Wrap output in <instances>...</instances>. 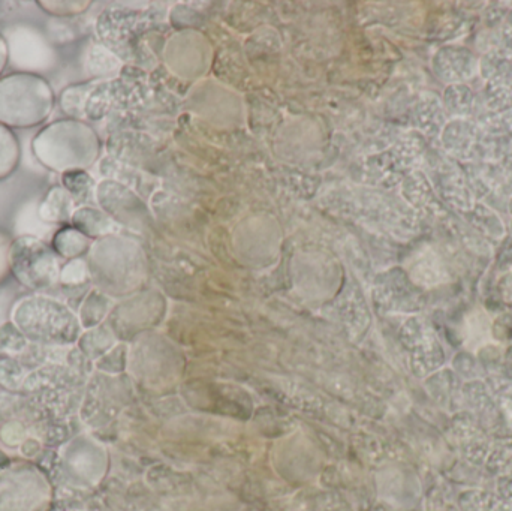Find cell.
<instances>
[{
  "instance_id": "obj_1",
  "label": "cell",
  "mask_w": 512,
  "mask_h": 511,
  "mask_svg": "<svg viewBox=\"0 0 512 511\" xmlns=\"http://www.w3.org/2000/svg\"><path fill=\"white\" fill-rule=\"evenodd\" d=\"M32 153L42 167L56 173L86 170L98 158L99 140L80 120H56L33 137Z\"/></svg>"
},
{
  "instance_id": "obj_2",
  "label": "cell",
  "mask_w": 512,
  "mask_h": 511,
  "mask_svg": "<svg viewBox=\"0 0 512 511\" xmlns=\"http://www.w3.org/2000/svg\"><path fill=\"white\" fill-rule=\"evenodd\" d=\"M53 107V89L41 75L15 72L0 78V123L9 129L41 125Z\"/></svg>"
},
{
  "instance_id": "obj_3",
  "label": "cell",
  "mask_w": 512,
  "mask_h": 511,
  "mask_svg": "<svg viewBox=\"0 0 512 511\" xmlns=\"http://www.w3.org/2000/svg\"><path fill=\"white\" fill-rule=\"evenodd\" d=\"M11 321L24 338L45 345H66L80 335L74 312L59 300L29 296L15 303Z\"/></svg>"
},
{
  "instance_id": "obj_4",
  "label": "cell",
  "mask_w": 512,
  "mask_h": 511,
  "mask_svg": "<svg viewBox=\"0 0 512 511\" xmlns=\"http://www.w3.org/2000/svg\"><path fill=\"white\" fill-rule=\"evenodd\" d=\"M53 498L50 479L32 462L9 459L0 468V511H48Z\"/></svg>"
},
{
  "instance_id": "obj_5",
  "label": "cell",
  "mask_w": 512,
  "mask_h": 511,
  "mask_svg": "<svg viewBox=\"0 0 512 511\" xmlns=\"http://www.w3.org/2000/svg\"><path fill=\"white\" fill-rule=\"evenodd\" d=\"M11 273L23 287L47 291L60 284L62 261L53 246L36 237L21 236L12 240Z\"/></svg>"
},
{
  "instance_id": "obj_6",
  "label": "cell",
  "mask_w": 512,
  "mask_h": 511,
  "mask_svg": "<svg viewBox=\"0 0 512 511\" xmlns=\"http://www.w3.org/2000/svg\"><path fill=\"white\" fill-rule=\"evenodd\" d=\"M8 47V63L23 74H44L59 63V54L47 36L29 24H15L2 33Z\"/></svg>"
},
{
  "instance_id": "obj_7",
  "label": "cell",
  "mask_w": 512,
  "mask_h": 511,
  "mask_svg": "<svg viewBox=\"0 0 512 511\" xmlns=\"http://www.w3.org/2000/svg\"><path fill=\"white\" fill-rule=\"evenodd\" d=\"M77 210L74 198L69 194L68 189L62 185L53 186L39 201L38 212L42 221L50 225L66 224L71 222Z\"/></svg>"
},
{
  "instance_id": "obj_8",
  "label": "cell",
  "mask_w": 512,
  "mask_h": 511,
  "mask_svg": "<svg viewBox=\"0 0 512 511\" xmlns=\"http://www.w3.org/2000/svg\"><path fill=\"white\" fill-rule=\"evenodd\" d=\"M39 201H41L39 198H32V200L27 201L21 207L17 219H15V233H17L18 237H36V239L47 242L48 239L53 240L54 234L57 233L59 227L42 221L38 212Z\"/></svg>"
},
{
  "instance_id": "obj_9",
  "label": "cell",
  "mask_w": 512,
  "mask_h": 511,
  "mask_svg": "<svg viewBox=\"0 0 512 511\" xmlns=\"http://www.w3.org/2000/svg\"><path fill=\"white\" fill-rule=\"evenodd\" d=\"M71 224L75 230L80 231L89 239L90 237L104 236L113 228V224L104 212L89 206L77 207Z\"/></svg>"
},
{
  "instance_id": "obj_10",
  "label": "cell",
  "mask_w": 512,
  "mask_h": 511,
  "mask_svg": "<svg viewBox=\"0 0 512 511\" xmlns=\"http://www.w3.org/2000/svg\"><path fill=\"white\" fill-rule=\"evenodd\" d=\"M51 246L60 258L74 260L90 248V239L74 227L59 228L51 240Z\"/></svg>"
},
{
  "instance_id": "obj_11",
  "label": "cell",
  "mask_w": 512,
  "mask_h": 511,
  "mask_svg": "<svg viewBox=\"0 0 512 511\" xmlns=\"http://www.w3.org/2000/svg\"><path fill=\"white\" fill-rule=\"evenodd\" d=\"M20 156V144L14 132L0 123V180L11 176L20 162Z\"/></svg>"
},
{
  "instance_id": "obj_12",
  "label": "cell",
  "mask_w": 512,
  "mask_h": 511,
  "mask_svg": "<svg viewBox=\"0 0 512 511\" xmlns=\"http://www.w3.org/2000/svg\"><path fill=\"white\" fill-rule=\"evenodd\" d=\"M62 186L68 189L69 194L75 200V204H80L87 201L95 183L86 171L75 170L63 173Z\"/></svg>"
},
{
  "instance_id": "obj_13",
  "label": "cell",
  "mask_w": 512,
  "mask_h": 511,
  "mask_svg": "<svg viewBox=\"0 0 512 511\" xmlns=\"http://www.w3.org/2000/svg\"><path fill=\"white\" fill-rule=\"evenodd\" d=\"M89 273V264L81 258H74V260L63 264L62 272H60V284L65 287L84 284L89 279Z\"/></svg>"
},
{
  "instance_id": "obj_14",
  "label": "cell",
  "mask_w": 512,
  "mask_h": 511,
  "mask_svg": "<svg viewBox=\"0 0 512 511\" xmlns=\"http://www.w3.org/2000/svg\"><path fill=\"white\" fill-rule=\"evenodd\" d=\"M38 5L48 14L56 17L77 15L89 8L90 2H74V0H39Z\"/></svg>"
},
{
  "instance_id": "obj_15",
  "label": "cell",
  "mask_w": 512,
  "mask_h": 511,
  "mask_svg": "<svg viewBox=\"0 0 512 511\" xmlns=\"http://www.w3.org/2000/svg\"><path fill=\"white\" fill-rule=\"evenodd\" d=\"M116 63L117 60L114 59L113 54L101 45L92 47V50L89 51V57H87V69L93 75L107 74L108 71L113 69V66H116Z\"/></svg>"
},
{
  "instance_id": "obj_16",
  "label": "cell",
  "mask_w": 512,
  "mask_h": 511,
  "mask_svg": "<svg viewBox=\"0 0 512 511\" xmlns=\"http://www.w3.org/2000/svg\"><path fill=\"white\" fill-rule=\"evenodd\" d=\"M12 240L8 234L0 231V284L8 278L11 273V261H9V255H11Z\"/></svg>"
},
{
  "instance_id": "obj_17",
  "label": "cell",
  "mask_w": 512,
  "mask_h": 511,
  "mask_svg": "<svg viewBox=\"0 0 512 511\" xmlns=\"http://www.w3.org/2000/svg\"><path fill=\"white\" fill-rule=\"evenodd\" d=\"M6 65H8V47H6L5 38H3L2 33H0V74H2Z\"/></svg>"
},
{
  "instance_id": "obj_18",
  "label": "cell",
  "mask_w": 512,
  "mask_h": 511,
  "mask_svg": "<svg viewBox=\"0 0 512 511\" xmlns=\"http://www.w3.org/2000/svg\"><path fill=\"white\" fill-rule=\"evenodd\" d=\"M8 461H9L8 456H6L5 453L0 452V468H2L3 465H5L6 462H8Z\"/></svg>"
}]
</instances>
